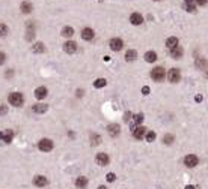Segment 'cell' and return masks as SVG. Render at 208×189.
Masks as SVG:
<instances>
[{
    "mask_svg": "<svg viewBox=\"0 0 208 189\" xmlns=\"http://www.w3.org/2000/svg\"><path fill=\"white\" fill-rule=\"evenodd\" d=\"M9 104L14 105V107H21L23 104H24V96L20 93V92H12L9 94V98H8Z\"/></svg>",
    "mask_w": 208,
    "mask_h": 189,
    "instance_id": "cell-1",
    "label": "cell"
},
{
    "mask_svg": "<svg viewBox=\"0 0 208 189\" xmlns=\"http://www.w3.org/2000/svg\"><path fill=\"white\" fill-rule=\"evenodd\" d=\"M151 77H152L154 81H163V80H165V69L160 68V66L154 68V69L151 71Z\"/></svg>",
    "mask_w": 208,
    "mask_h": 189,
    "instance_id": "cell-2",
    "label": "cell"
},
{
    "mask_svg": "<svg viewBox=\"0 0 208 189\" xmlns=\"http://www.w3.org/2000/svg\"><path fill=\"white\" fill-rule=\"evenodd\" d=\"M38 149H39L41 152H50V150H53V141L49 140V138L41 140L39 144H38Z\"/></svg>",
    "mask_w": 208,
    "mask_h": 189,
    "instance_id": "cell-3",
    "label": "cell"
},
{
    "mask_svg": "<svg viewBox=\"0 0 208 189\" xmlns=\"http://www.w3.org/2000/svg\"><path fill=\"white\" fill-rule=\"evenodd\" d=\"M109 45H110V48H112L113 51H121L122 47H124V42H122V39H119V38H113V39H110Z\"/></svg>",
    "mask_w": 208,
    "mask_h": 189,
    "instance_id": "cell-4",
    "label": "cell"
},
{
    "mask_svg": "<svg viewBox=\"0 0 208 189\" xmlns=\"http://www.w3.org/2000/svg\"><path fill=\"white\" fill-rule=\"evenodd\" d=\"M168 78H169L171 83H178V81L181 80V72H179V69H176V68L171 69L169 74H168Z\"/></svg>",
    "mask_w": 208,
    "mask_h": 189,
    "instance_id": "cell-5",
    "label": "cell"
},
{
    "mask_svg": "<svg viewBox=\"0 0 208 189\" xmlns=\"http://www.w3.org/2000/svg\"><path fill=\"white\" fill-rule=\"evenodd\" d=\"M198 162H199V159H198V156H195V155H187L186 158H184V164H186V167H189V168L196 167Z\"/></svg>",
    "mask_w": 208,
    "mask_h": 189,
    "instance_id": "cell-6",
    "label": "cell"
},
{
    "mask_svg": "<svg viewBox=\"0 0 208 189\" xmlns=\"http://www.w3.org/2000/svg\"><path fill=\"white\" fill-rule=\"evenodd\" d=\"M63 51H65V53H68V54L76 53V51H77V44H76V42H73V41L65 42V44H63Z\"/></svg>",
    "mask_w": 208,
    "mask_h": 189,
    "instance_id": "cell-7",
    "label": "cell"
},
{
    "mask_svg": "<svg viewBox=\"0 0 208 189\" xmlns=\"http://www.w3.org/2000/svg\"><path fill=\"white\" fill-rule=\"evenodd\" d=\"M145 135H146V128H143V126H137L133 129V137L137 140H142Z\"/></svg>",
    "mask_w": 208,
    "mask_h": 189,
    "instance_id": "cell-8",
    "label": "cell"
},
{
    "mask_svg": "<svg viewBox=\"0 0 208 189\" xmlns=\"http://www.w3.org/2000/svg\"><path fill=\"white\" fill-rule=\"evenodd\" d=\"M109 156H107V153H98L97 155V158H95V162L98 164V165H101V167H104V165H107L109 164Z\"/></svg>",
    "mask_w": 208,
    "mask_h": 189,
    "instance_id": "cell-9",
    "label": "cell"
},
{
    "mask_svg": "<svg viewBox=\"0 0 208 189\" xmlns=\"http://www.w3.org/2000/svg\"><path fill=\"white\" fill-rule=\"evenodd\" d=\"M107 132H109V135H110V137H116V135H119L121 128H119V125L112 123V125H109V126H107Z\"/></svg>",
    "mask_w": 208,
    "mask_h": 189,
    "instance_id": "cell-10",
    "label": "cell"
},
{
    "mask_svg": "<svg viewBox=\"0 0 208 189\" xmlns=\"http://www.w3.org/2000/svg\"><path fill=\"white\" fill-rule=\"evenodd\" d=\"M130 21H131V24H134V26H139V24H142V23H143V17H142L140 14L134 12V14H131V17H130Z\"/></svg>",
    "mask_w": 208,
    "mask_h": 189,
    "instance_id": "cell-11",
    "label": "cell"
},
{
    "mask_svg": "<svg viewBox=\"0 0 208 189\" xmlns=\"http://www.w3.org/2000/svg\"><path fill=\"white\" fill-rule=\"evenodd\" d=\"M45 96H47V89H45L44 86H41V87H38L35 90V98L36 99H44Z\"/></svg>",
    "mask_w": 208,
    "mask_h": 189,
    "instance_id": "cell-12",
    "label": "cell"
},
{
    "mask_svg": "<svg viewBox=\"0 0 208 189\" xmlns=\"http://www.w3.org/2000/svg\"><path fill=\"white\" fill-rule=\"evenodd\" d=\"M33 183H35L38 188H44L45 185H47V179H45L44 176H35V179H33Z\"/></svg>",
    "mask_w": 208,
    "mask_h": 189,
    "instance_id": "cell-13",
    "label": "cell"
},
{
    "mask_svg": "<svg viewBox=\"0 0 208 189\" xmlns=\"http://www.w3.org/2000/svg\"><path fill=\"white\" fill-rule=\"evenodd\" d=\"M82 38H83L85 41H90L92 38H94V30L89 29V27L83 29V32H82Z\"/></svg>",
    "mask_w": 208,
    "mask_h": 189,
    "instance_id": "cell-14",
    "label": "cell"
},
{
    "mask_svg": "<svg viewBox=\"0 0 208 189\" xmlns=\"http://www.w3.org/2000/svg\"><path fill=\"white\" fill-rule=\"evenodd\" d=\"M178 38H175V36H171V38H168V41H166V47L169 50H172V48H175V47H178Z\"/></svg>",
    "mask_w": 208,
    "mask_h": 189,
    "instance_id": "cell-15",
    "label": "cell"
},
{
    "mask_svg": "<svg viewBox=\"0 0 208 189\" xmlns=\"http://www.w3.org/2000/svg\"><path fill=\"white\" fill-rule=\"evenodd\" d=\"M182 53H184V51H182V48H181L179 45L171 50V56H172L173 59H181V57H182Z\"/></svg>",
    "mask_w": 208,
    "mask_h": 189,
    "instance_id": "cell-16",
    "label": "cell"
},
{
    "mask_svg": "<svg viewBox=\"0 0 208 189\" xmlns=\"http://www.w3.org/2000/svg\"><path fill=\"white\" fill-rule=\"evenodd\" d=\"M76 186H77L79 189H85V188L87 186V179L83 177V176L77 177V180H76Z\"/></svg>",
    "mask_w": 208,
    "mask_h": 189,
    "instance_id": "cell-17",
    "label": "cell"
},
{
    "mask_svg": "<svg viewBox=\"0 0 208 189\" xmlns=\"http://www.w3.org/2000/svg\"><path fill=\"white\" fill-rule=\"evenodd\" d=\"M47 105H45V104H36V105H33V113H38V114H42V113H45V111H47Z\"/></svg>",
    "mask_w": 208,
    "mask_h": 189,
    "instance_id": "cell-18",
    "label": "cell"
},
{
    "mask_svg": "<svg viewBox=\"0 0 208 189\" xmlns=\"http://www.w3.org/2000/svg\"><path fill=\"white\" fill-rule=\"evenodd\" d=\"M145 60H146L148 63L155 62V60H157V53H155V51H148V53H145Z\"/></svg>",
    "mask_w": 208,
    "mask_h": 189,
    "instance_id": "cell-19",
    "label": "cell"
},
{
    "mask_svg": "<svg viewBox=\"0 0 208 189\" xmlns=\"http://www.w3.org/2000/svg\"><path fill=\"white\" fill-rule=\"evenodd\" d=\"M136 57H137V53H136L134 50H128V51L125 53V60H127V62H134Z\"/></svg>",
    "mask_w": 208,
    "mask_h": 189,
    "instance_id": "cell-20",
    "label": "cell"
},
{
    "mask_svg": "<svg viewBox=\"0 0 208 189\" xmlns=\"http://www.w3.org/2000/svg\"><path fill=\"white\" fill-rule=\"evenodd\" d=\"M32 51H33V53H44V51H45V47H44L42 42H36V44L32 47Z\"/></svg>",
    "mask_w": 208,
    "mask_h": 189,
    "instance_id": "cell-21",
    "label": "cell"
},
{
    "mask_svg": "<svg viewBox=\"0 0 208 189\" xmlns=\"http://www.w3.org/2000/svg\"><path fill=\"white\" fill-rule=\"evenodd\" d=\"M73 35H74V29H73V27H63V29H62V36L71 38Z\"/></svg>",
    "mask_w": 208,
    "mask_h": 189,
    "instance_id": "cell-22",
    "label": "cell"
},
{
    "mask_svg": "<svg viewBox=\"0 0 208 189\" xmlns=\"http://www.w3.org/2000/svg\"><path fill=\"white\" fill-rule=\"evenodd\" d=\"M90 143H92V146H98L101 143V137L98 134H92L90 135Z\"/></svg>",
    "mask_w": 208,
    "mask_h": 189,
    "instance_id": "cell-23",
    "label": "cell"
},
{
    "mask_svg": "<svg viewBox=\"0 0 208 189\" xmlns=\"http://www.w3.org/2000/svg\"><path fill=\"white\" fill-rule=\"evenodd\" d=\"M30 11H32V3H29V2H23L21 3V12L29 14Z\"/></svg>",
    "mask_w": 208,
    "mask_h": 189,
    "instance_id": "cell-24",
    "label": "cell"
},
{
    "mask_svg": "<svg viewBox=\"0 0 208 189\" xmlns=\"http://www.w3.org/2000/svg\"><path fill=\"white\" fill-rule=\"evenodd\" d=\"M186 2V8H187V11L189 12H195L196 9H195V0H184Z\"/></svg>",
    "mask_w": 208,
    "mask_h": 189,
    "instance_id": "cell-25",
    "label": "cell"
},
{
    "mask_svg": "<svg viewBox=\"0 0 208 189\" xmlns=\"http://www.w3.org/2000/svg\"><path fill=\"white\" fill-rule=\"evenodd\" d=\"M107 84V81L104 80V78H98V80H95V83H94V86L97 87V89H101V87H104Z\"/></svg>",
    "mask_w": 208,
    "mask_h": 189,
    "instance_id": "cell-26",
    "label": "cell"
},
{
    "mask_svg": "<svg viewBox=\"0 0 208 189\" xmlns=\"http://www.w3.org/2000/svg\"><path fill=\"white\" fill-rule=\"evenodd\" d=\"M12 137H14L12 131H8V132L3 134V141H5V143H11V141H12Z\"/></svg>",
    "mask_w": 208,
    "mask_h": 189,
    "instance_id": "cell-27",
    "label": "cell"
},
{
    "mask_svg": "<svg viewBox=\"0 0 208 189\" xmlns=\"http://www.w3.org/2000/svg\"><path fill=\"white\" fill-rule=\"evenodd\" d=\"M163 141H165L166 144H172V143H173V135H171V134L165 135V137H163Z\"/></svg>",
    "mask_w": 208,
    "mask_h": 189,
    "instance_id": "cell-28",
    "label": "cell"
},
{
    "mask_svg": "<svg viewBox=\"0 0 208 189\" xmlns=\"http://www.w3.org/2000/svg\"><path fill=\"white\" fill-rule=\"evenodd\" d=\"M6 35H8V26L0 24V36H6Z\"/></svg>",
    "mask_w": 208,
    "mask_h": 189,
    "instance_id": "cell-29",
    "label": "cell"
},
{
    "mask_svg": "<svg viewBox=\"0 0 208 189\" xmlns=\"http://www.w3.org/2000/svg\"><path fill=\"white\" fill-rule=\"evenodd\" d=\"M145 138H146V141H149V143H152V141L155 140V132H148V134L145 135Z\"/></svg>",
    "mask_w": 208,
    "mask_h": 189,
    "instance_id": "cell-30",
    "label": "cell"
},
{
    "mask_svg": "<svg viewBox=\"0 0 208 189\" xmlns=\"http://www.w3.org/2000/svg\"><path fill=\"white\" fill-rule=\"evenodd\" d=\"M134 122H136L137 125H140V123L143 122V114H136V116H134Z\"/></svg>",
    "mask_w": 208,
    "mask_h": 189,
    "instance_id": "cell-31",
    "label": "cell"
},
{
    "mask_svg": "<svg viewBox=\"0 0 208 189\" xmlns=\"http://www.w3.org/2000/svg\"><path fill=\"white\" fill-rule=\"evenodd\" d=\"M106 179H107V182H110V183H112V182H115V179H116V176H115L113 173H109V174L106 176Z\"/></svg>",
    "mask_w": 208,
    "mask_h": 189,
    "instance_id": "cell-32",
    "label": "cell"
},
{
    "mask_svg": "<svg viewBox=\"0 0 208 189\" xmlns=\"http://www.w3.org/2000/svg\"><path fill=\"white\" fill-rule=\"evenodd\" d=\"M8 113V107L6 105H0V116H3Z\"/></svg>",
    "mask_w": 208,
    "mask_h": 189,
    "instance_id": "cell-33",
    "label": "cell"
},
{
    "mask_svg": "<svg viewBox=\"0 0 208 189\" xmlns=\"http://www.w3.org/2000/svg\"><path fill=\"white\" fill-rule=\"evenodd\" d=\"M131 117H133V113H130V111H128V113H125V114H124V120H125V122H128V120H131Z\"/></svg>",
    "mask_w": 208,
    "mask_h": 189,
    "instance_id": "cell-34",
    "label": "cell"
},
{
    "mask_svg": "<svg viewBox=\"0 0 208 189\" xmlns=\"http://www.w3.org/2000/svg\"><path fill=\"white\" fill-rule=\"evenodd\" d=\"M5 60H6V54L0 51V65H3V63H5Z\"/></svg>",
    "mask_w": 208,
    "mask_h": 189,
    "instance_id": "cell-35",
    "label": "cell"
},
{
    "mask_svg": "<svg viewBox=\"0 0 208 189\" xmlns=\"http://www.w3.org/2000/svg\"><path fill=\"white\" fill-rule=\"evenodd\" d=\"M142 93L145 94V96H146V94H149V87H148V86H145V87L142 89Z\"/></svg>",
    "mask_w": 208,
    "mask_h": 189,
    "instance_id": "cell-36",
    "label": "cell"
},
{
    "mask_svg": "<svg viewBox=\"0 0 208 189\" xmlns=\"http://www.w3.org/2000/svg\"><path fill=\"white\" fill-rule=\"evenodd\" d=\"M195 2H196L198 5H201V6H204V5H207V2H208V0H195Z\"/></svg>",
    "mask_w": 208,
    "mask_h": 189,
    "instance_id": "cell-37",
    "label": "cell"
},
{
    "mask_svg": "<svg viewBox=\"0 0 208 189\" xmlns=\"http://www.w3.org/2000/svg\"><path fill=\"white\" fill-rule=\"evenodd\" d=\"M196 65H198L199 68H204V66H205V60H198V62H196Z\"/></svg>",
    "mask_w": 208,
    "mask_h": 189,
    "instance_id": "cell-38",
    "label": "cell"
},
{
    "mask_svg": "<svg viewBox=\"0 0 208 189\" xmlns=\"http://www.w3.org/2000/svg\"><path fill=\"white\" fill-rule=\"evenodd\" d=\"M195 99H196V102H201V101H202V96H201V94H198Z\"/></svg>",
    "mask_w": 208,
    "mask_h": 189,
    "instance_id": "cell-39",
    "label": "cell"
},
{
    "mask_svg": "<svg viewBox=\"0 0 208 189\" xmlns=\"http://www.w3.org/2000/svg\"><path fill=\"white\" fill-rule=\"evenodd\" d=\"M83 94V90H77V96H82Z\"/></svg>",
    "mask_w": 208,
    "mask_h": 189,
    "instance_id": "cell-40",
    "label": "cell"
},
{
    "mask_svg": "<svg viewBox=\"0 0 208 189\" xmlns=\"http://www.w3.org/2000/svg\"><path fill=\"white\" fill-rule=\"evenodd\" d=\"M186 189H195V188H193V186H190V185H189V186H186Z\"/></svg>",
    "mask_w": 208,
    "mask_h": 189,
    "instance_id": "cell-41",
    "label": "cell"
},
{
    "mask_svg": "<svg viewBox=\"0 0 208 189\" xmlns=\"http://www.w3.org/2000/svg\"><path fill=\"white\" fill-rule=\"evenodd\" d=\"M0 140H3V132H0Z\"/></svg>",
    "mask_w": 208,
    "mask_h": 189,
    "instance_id": "cell-42",
    "label": "cell"
},
{
    "mask_svg": "<svg viewBox=\"0 0 208 189\" xmlns=\"http://www.w3.org/2000/svg\"><path fill=\"white\" fill-rule=\"evenodd\" d=\"M98 189H106V188H104V186H100V188H98Z\"/></svg>",
    "mask_w": 208,
    "mask_h": 189,
    "instance_id": "cell-43",
    "label": "cell"
}]
</instances>
